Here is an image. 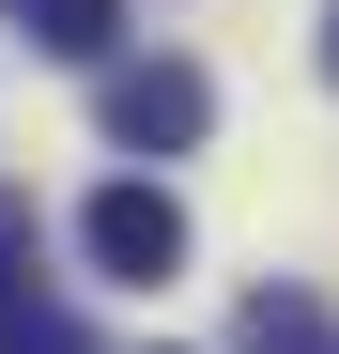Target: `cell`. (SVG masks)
<instances>
[{
	"label": "cell",
	"mask_w": 339,
	"mask_h": 354,
	"mask_svg": "<svg viewBox=\"0 0 339 354\" xmlns=\"http://www.w3.org/2000/svg\"><path fill=\"white\" fill-rule=\"evenodd\" d=\"M232 339H247V354H339V324H324V292H293V277H262Z\"/></svg>",
	"instance_id": "3957f363"
},
{
	"label": "cell",
	"mask_w": 339,
	"mask_h": 354,
	"mask_svg": "<svg viewBox=\"0 0 339 354\" xmlns=\"http://www.w3.org/2000/svg\"><path fill=\"white\" fill-rule=\"evenodd\" d=\"M31 46L46 62H108L124 46V0H31Z\"/></svg>",
	"instance_id": "277c9868"
},
{
	"label": "cell",
	"mask_w": 339,
	"mask_h": 354,
	"mask_svg": "<svg viewBox=\"0 0 339 354\" xmlns=\"http://www.w3.org/2000/svg\"><path fill=\"white\" fill-rule=\"evenodd\" d=\"M0 354H93V339H77V308H31L16 292V308H0Z\"/></svg>",
	"instance_id": "8992f818"
},
{
	"label": "cell",
	"mask_w": 339,
	"mask_h": 354,
	"mask_svg": "<svg viewBox=\"0 0 339 354\" xmlns=\"http://www.w3.org/2000/svg\"><path fill=\"white\" fill-rule=\"evenodd\" d=\"M93 124L124 139V154H185V139L216 124V77H201V62H108V93H93Z\"/></svg>",
	"instance_id": "6da1fadb"
},
{
	"label": "cell",
	"mask_w": 339,
	"mask_h": 354,
	"mask_svg": "<svg viewBox=\"0 0 339 354\" xmlns=\"http://www.w3.org/2000/svg\"><path fill=\"white\" fill-rule=\"evenodd\" d=\"M31 262H46V216H31V185H0V308L31 292Z\"/></svg>",
	"instance_id": "5b68a950"
},
{
	"label": "cell",
	"mask_w": 339,
	"mask_h": 354,
	"mask_svg": "<svg viewBox=\"0 0 339 354\" xmlns=\"http://www.w3.org/2000/svg\"><path fill=\"white\" fill-rule=\"evenodd\" d=\"M324 77H339V0H324Z\"/></svg>",
	"instance_id": "52a82bcc"
},
{
	"label": "cell",
	"mask_w": 339,
	"mask_h": 354,
	"mask_svg": "<svg viewBox=\"0 0 339 354\" xmlns=\"http://www.w3.org/2000/svg\"><path fill=\"white\" fill-rule=\"evenodd\" d=\"M77 247H93V277H124V292H154L170 262H185V201H170V185H93V216H77Z\"/></svg>",
	"instance_id": "7a4b0ae2"
}]
</instances>
